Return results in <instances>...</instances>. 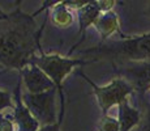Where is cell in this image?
<instances>
[{"label":"cell","mask_w":150,"mask_h":131,"mask_svg":"<svg viewBox=\"0 0 150 131\" xmlns=\"http://www.w3.org/2000/svg\"><path fill=\"white\" fill-rule=\"evenodd\" d=\"M35 17L16 9L9 13V19L0 28V64L7 69L21 71L33 62L34 57L41 52V36L45 28V19L41 29H37Z\"/></svg>","instance_id":"cell-1"},{"label":"cell","mask_w":150,"mask_h":131,"mask_svg":"<svg viewBox=\"0 0 150 131\" xmlns=\"http://www.w3.org/2000/svg\"><path fill=\"white\" fill-rule=\"evenodd\" d=\"M80 57L93 62L102 59L125 62H150V33L133 37H122L117 41H106L94 47L80 51Z\"/></svg>","instance_id":"cell-2"},{"label":"cell","mask_w":150,"mask_h":131,"mask_svg":"<svg viewBox=\"0 0 150 131\" xmlns=\"http://www.w3.org/2000/svg\"><path fill=\"white\" fill-rule=\"evenodd\" d=\"M31 63H34L42 71H45L47 74V76L55 84V88H56V91L60 96L59 122L62 123L65 113V97H64V92H63V84H64L65 77L71 72H73L77 67L91 64V63L96 62L83 59V58H69V57H62L59 54H45L43 51H41L39 54H37L34 57Z\"/></svg>","instance_id":"cell-3"},{"label":"cell","mask_w":150,"mask_h":131,"mask_svg":"<svg viewBox=\"0 0 150 131\" xmlns=\"http://www.w3.org/2000/svg\"><path fill=\"white\" fill-rule=\"evenodd\" d=\"M77 75L83 77V80L91 87L103 115H107L111 107L119 106L123 101L128 100L129 96L134 91L133 87L123 77H115L110 83L105 84V85H98L94 81H91L90 77L86 76L80 69L77 71Z\"/></svg>","instance_id":"cell-4"},{"label":"cell","mask_w":150,"mask_h":131,"mask_svg":"<svg viewBox=\"0 0 150 131\" xmlns=\"http://www.w3.org/2000/svg\"><path fill=\"white\" fill-rule=\"evenodd\" d=\"M56 89H51L39 94H31V93L22 94L25 105L42 127L59 122V118L56 115Z\"/></svg>","instance_id":"cell-5"},{"label":"cell","mask_w":150,"mask_h":131,"mask_svg":"<svg viewBox=\"0 0 150 131\" xmlns=\"http://www.w3.org/2000/svg\"><path fill=\"white\" fill-rule=\"evenodd\" d=\"M20 76H21L22 85L26 89V93L39 94V93H45L51 89H56L55 84L47 76V74L34 63H30L25 68H22L20 71Z\"/></svg>","instance_id":"cell-6"},{"label":"cell","mask_w":150,"mask_h":131,"mask_svg":"<svg viewBox=\"0 0 150 131\" xmlns=\"http://www.w3.org/2000/svg\"><path fill=\"white\" fill-rule=\"evenodd\" d=\"M22 81L21 79L18 80L14 89V107H13V121L17 125V131H39L41 129V123L37 121V118L31 114L29 107L25 105L22 100V93H21Z\"/></svg>","instance_id":"cell-7"},{"label":"cell","mask_w":150,"mask_h":131,"mask_svg":"<svg viewBox=\"0 0 150 131\" xmlns=\"http://www.w3.org/2000/svg\"><path fill=\"white\" fill-rule=\"evenodd\" d=\"M43 11H48V17L51 19V22L59 29H67L74 22V14L71 8L68 7L67 0L45 1L42 7L33 13V16L35 17L37 14L42 13Z\"/></svg>","instance_id":"cell-8"},{"label":"cell","mask_w":150,"mask_h":131,"mask_svg":"<svg viewBox=\"0 0 150 131\" xmlns=\"http://www.w3.org/2000/svg\"><path fill=\"white\" fill-rule=\"evenodd\" d=\"M102 13V9H100V5L99 1L97 0H89L82 8H80L77 11V17H79V42L73 46V47L69 50V55L72 54L80 45L83 42L85 39V34L88 31V29L90 28L91 25L94 26L96 21L98 20V17L100 16Z\"/></svg>","instance_id":"cell-9"},{"label":"cell","mask_w":150,"mask_h":131,"mask_svg":"<svg viewBox=\"0 0 150 131\" xmlns=\"http://www.w3.org/2000/svg\"><path fill=\"white\" fill-rule=\"evenodd\" d=\"M94 28L97 29L98 34L100 36V39L106 42L110 37L114 34L120 33V21L119 16L115 11H108V12L100 13L98 20L94 24Z\"/></svg>","instance_id":"cell-10"},{"label":"cell","mask_w":150,"mask_h":131,"mask_svg":"<svg viewBox=\"0 0 150 131\" xmlns=\"http://www.w3.org/2000/svg\"><path fill=\"white\" fill-rule=\"evenodd\" d=\"M117 119L120 123V131H132L140 125L141 113L138 109L132 106L128 98L117 106Z\"/></svg>","instance_id":"cell-11"},{"label":"cell","mask_w":150,"mask_h":131,"mask_svg":"<svg viewBox=\"0 0 150 131\" xmlns=\"http://www.w3.org/2000/svg\"><path fill=\"white\" fill-rule=\"evenodd\" d=\"M98 131H120L119 119L112 115H102L99 123L97 126Z\"/></svg>","instance_id":"cell-12"},{"label":"cell","mask_w":150,"mask_h":131,"mask_svg":"<svg viewBox=\"0 0 150 131\" xmlns=\"http://www.w3.org/2000/svg\"><path fill=\"white\" fill-rule=\"evenodd\" d=\"M14 100L8 91H1L0 89V113H3L5 109H13Z\"/></svg>","instance_id":"cell-13"},{"label":"cell","mask_w":150,"mask_h":131,"mask_svg":"<svg viewBox=\"0 0 150 131\" xmlns=\"http://www.w3.org/2000/svg\"><path fill=\"white\" fill-rule=\"evenodd\" d=\"M0 131H16L14 130V121L12 115L0 113Z\"/></svg>","instance_id":"cell-14"},{"label":"cell","mask_w":150,"mask_h":131,"mask_svg":"<svg viewBox=\"0 0 150 131\" xmlns=\"http://www.w3.org/2000/svg\"><path fill=\"white\" fill-rule=\"evenodd\" d=\"M60 127H62V123H60V122H56V123L50 125V126L41 127L39 131H62V130H60Z\"/></svg>","instance_id":"cell-15"},{"label":"cell","mask_w":150,"mask_h":131,"mask_svg":"<svg viewBox=\"0 0 150 131\" xmlns=\"http://www.w3.org/2000/svg\"><path fill=\"white\" fill-rule=\"evenodd\" d=\"M142 131H150V106L146 110V119H145V126H144Z\"/></svg>","instance_id":"cell-16"},{"label":"cell","mask_w":150,"mask_h":131,"mask_svg":"<svg viewBox=\"0 0 150 131\" xmlns=\"http://www.w3.org/2000/svg\"><path fill=\"white\" fill-rule=\"evenodd\" d=\"M9 19V13H5L4 11H1L0 8V21H5V20Z\"/></svg>","instance_id":"cell-17"},{"label":"cell","mask_w":150,"mask_h":131,"mask_svg":"<svg viewBox=\"0 0 150 131\" xmlns=\"http://www.w3.org/2000/svg\"><path fill=\"white\" fill-rule=\"evenodd\" d=\"M145 13H146V16H148V17H149V19H150V4L148 5V8H146Z\"/></svg>","instance_id":"cell-18"},{"label":"cell","mask_w":150,"mask_h":131,"mask_svg":"<svg viewBox=\"0 0 150 131\" xmlns=\"http://www.w3.org/2000/svg\"><path fill=\"white\" fill-rule=\"evenodd\" d=\"M3 71H7V68H4V67L0 64V72H3Z\"/></svg>","instance_id":"cell-19"},{"label":"cell","mask_w":150,"mask_h":131,"mask_svg":"<svg viewBox=\"0 0 150 131\" xmlns=\"http://www.w3.org/2000/svg\"><path fill=\"white\" fill-rule=\"evenodd\" d=\"M7 71H8V69H7ZM7 71H3V72H0V75H3V74H4V72H7Z\"/></svg>","instance_id":"cell-20"},{"label":"cell","mask_w":150,"mask_h":131,"mask_svg":"<svg viewBox=\"0 0 150 131\" xmlns=\"http://www.w3.org/2000/svg\"><path fill=\"white\" fill-rule=\"evenodd\" d=\"M149 91H150V85H149Z\"/></svg>","instance_id":"cell-21"}]
</instances>
